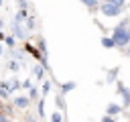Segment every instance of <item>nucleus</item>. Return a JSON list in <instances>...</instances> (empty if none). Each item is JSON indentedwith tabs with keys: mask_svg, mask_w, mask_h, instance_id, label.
I'll return each instance as SVG.
<instances>
[{
	"mask_svg": "<svg viewBox=\"0 0 130 122\" xmlns=\"http://www.w3.org/2000/svg\"><path fill=\"white\" fill-rule=\"evenodd\" d=\"M14 104H16L18 108H26V106H28V98H16Z\"/></svg>",
	"mask_w": 130,
	"mask_h": 122,
	"instance_id": "20e7f679",
	"label": "nucleus"
},
{
	"mask_svg": "<svg viewBox=\"0 0 130 122\" xmlns=\"http://www.w3.org/2000/svg\"><path fill=\"white\" fill-rule=\"evenodd\" d=\"M120 112H122V108H120V106H116V104H110V106H108V114H110V116L120 114Z\"/></svg>",
	"mask_w": 130,
	"mask_h": 122,
	"instance_id": "7ed1b4c3",
	"label": "nucleus"
},
{
	"mask_svg": "<svg viewBox=\"0 0 130 122\" xmlns=\"http://www.w3.org/2000/svg\"><path fill=\"white\" fill-rule=\"evenodd\" d=\"M0 26H2V20H0Z\"/></svg>",
	"mask_w": 130,
	"mask_h": 122,
	"instance_id": "4468645a",
	"label": "nucleus"
},
{
	"mask_svg": "<svg viewBox=\"0 0 130 122\" xmlns=\"http://www.w3.org/2000/svg\"><path fill=\"white\" fill-rule=\"evenodd\" d=\"M81 2H83L85 6H95V4H98V0H81Z\"/></svg>",
	"mask_w": 130,
	"mask_h": 122,
	"instance_id": "1a4fd4ad",
	"label": "nucleus"
},
{
	"mask_svg": "<svg viewBox=\"0 0 130 122\" xmlns=\"http://www.w3.org/2000/svg\"><path fill=\"white\" fill-rule=\"evenodd\" d=\"M35 75H37V77H41V75H43V69H41V67H37V69H35Z\"/></svg>",
	"mask_w": 130,
	"mask_h": 122,
	"instance_id": "9d476101",
	"label": "nucleus"
},
{
	"mask_svg": "<svg viewBox=\"0 0 130 122\" xmlns=\"http://www.w3.org/2000/svg\"><path fill=\"white\" fill-rule=\"evenodd\" d=\"M128 51H130V49H128Z\"/></svg>",
	"mask_w": 130,
	"mask_h": 122,
	"instance_id": "dca6fc26",
	"label": "nucleus"
},
{
	"mask_svg": "<svg viewBox=\"0 0 130 122\" xmlns=\"http://www.w3.org/2000/svg\"><path fill=\"white\" fill-rule=\"evenodd\" d=\"M0 4H2V0H0Z\"/></svg>",
	"mask_w": 130,
	"mask_h": 122,
	"instance_id": "2eb2a0df",
	"label": "nucleus"
},
{
	"mask_svg": "<svg viewBox=\"0 0 130 122\" xmlns=\"http://www.w3.org/2000/svg\"><path fill=\"white\" fill-rule=\"evenodd\" d=\"M126 30H128V35H130V28H126Z\"/></svg>",
	"mask_w": 130,
	"mask_h": 122,
	"instance_id": "ddd939ff",
	"label": "nucleus"
},
{
	"mask_svg": "<svg viewBox=\"0 0 130 122\" xmlns=\"http://www.w3.org/2000/svg\"><path fill=\"white\" fill-rule=\"evenodd\" d=\"M102 45H104V47H114V41H112V39H106V37H104V39H102Z\"/></svg>",
	"mask_w": 130,
	"mask_h": 122,
	"instance_id": "39448f33",
	"label": "nucleus"
},
{
	"mask_svg": "<svg viewBox=\"0 0 130 122\" xmlns=\"http://www.w3.org/2000/svg\"><path fill=\"white\" fill-rule=\"evenodd\" d=\"M102 12L106 16H118L120 14V8L114 6V4H110V2H106V4H102Z\"/></svg>",
	"mask_w": 130,
	"mask_h": 122,
	"instance_id": "f03ea898",
	"label": "nucleus"
},
{
	"mask_svg": "<svg viewBox=\"0 0 130 122\" xmlns=\"http://www.w3.org/2000/svg\"><path fill=\"white\" fill-rule=\"evenodd\" d=\"M51 120H53V122H61V114H59V112H55V114L51 116Z\"/></svg>",
	"mask_w": 130,
	"mask_h": 122,
	"instance_id": "6e6552de",
	"label": "nucleus"
},
{
	"mask_svg": "<svg viewBox=\"0 0 130 122\" xmlns=\"http://www.w3.org/2000/svg\"><path fill=\"white\" fill-rule=\"evenodd\" d=\"M24 122H35V118H26V120H24Z\"/></svg>",
	"mask_w": 130,
	"mask_h": 122,
	"instance_id": "f8f14e48",
	"label": "nucleus"
},
{
	"mask_svg": "<svg viewBox=\"0 0 130 122\" xmlns=\"http://www.w3.org/2000/svg\"><path fill=\"white\" fill-rule=\"evenodd\" d=\"M112 41H114V45L124 47V45L130 43V35H128V30H126L124 26H118V28L114 30V35H112Z\"/></svg>",
	"mask_w": 130,
	"mask_h": 122,
	"instance_id": "f257e3e1",
	"label": "nucleus"
},
{
	"mask_svg": "<svg viewBox=\"0 0 130 122\" xmlns=\"http://www.w3.org/2000/svg\"><path fill=\"white\" fill-rule=\"evenodd\" d=\"M110 4H114V6H118V8H122V4H124V0H108Z\"/></svg>",
	"mask_w": 130,
	"mask_h": 122,
	"instance_id": "0eeeda50",
	"label": "nucleus"
},
{
	"mask_svg": "<svg viewBox=\"0 0 130 122\" xmlns=\"http://www.w3.org/2000/svg\"><path fill=\"white\" fill-rule=\"evenodd\" d=\"M104 122H114V118H112V116H106V118H104Z\"/></svg>",
	"mask_w": 130,
	"mask_h": 122,
	"instance_id": "9b49d317",
	"label": "nucleus"
},
{
	"mask_svg": "<svg viewBox=\"0 0 130 122\" xmlns=\"http://www.w3.org/2000/svg\"><path fill=\"white\" fill-rule=\"evenodd\" d=\"M73 87H75V83H73V81H69V83H65V85H63V92H71Z\"/></svg>",
	"mask_w": 130,
	"mask_h": 122,
	"instance_id": "423d86ee",
	"label": "nucleus"
}]
</instances>
